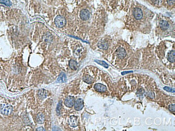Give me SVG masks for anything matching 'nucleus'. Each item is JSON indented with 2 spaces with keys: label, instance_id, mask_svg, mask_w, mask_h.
Returning <instances> with one entry per match:
<instances>
[{
  "label": "nucleus",
  "instance_id": "obj_1",
  "mask_svg": "<svg viewBox=\"0 0 175 131\" xmlns=\"http://www.w3.org/2000/svg\"><path fill=\"white\" fill-rule=\"evenodd\" d=\"M55 23L58 27L61 28L65 25L66 24V20L63 16L58 15L56 17L55 19Z\"/></svg>",
  "mask_w": 175,
  "mask_h": 131
},
{
  "label": "nucleus",
  "instance_id": "obj_2",
  "mask_svg": "<svg viewBox=\"0 0 175 131\" xmlns=\"http://www.w3.org/2000/svg\"><path fill=\"white\" fill-rule=\"evenodd\" d=\"M12 107L9 105L3 104L0 106V113L2 115L5 116L9 115L12 112Z\"/></svg>",
  "mask_w": 175,
  "mask_h": 131
},
{
  "label": "nucleus",
  "instance_id": "obj_3",
  "mask_svg": "<svg viewBox=\"0 0 175 131\" xmlns=\"http://www.w3.org/2000/svg\"><path fill=\"white\" fill-rule=\"evenodd\" d=\"M75 99L72 96H69L65 99L64 104L67 107H72L74 104Z\"/></svg>",
  "mask_w": 175,
  "mask_h": 131
},
{
  "label": "nucleus",
  "instance_id": "obj_4",
  "mask_svg": "<svg viewBox=\"0 0 175 131\" xmlns=\"http://www.w3.org/2000/svg\"><path fill=\"white\" fill-rule=\"evenodd\" d=\"M80 18L83 21H87L90 17V13L87 9H83L80 13Z\"/></svg>",
  "mask_w": 175,
  "mask_h": 131
},
{
  "label": "nucleus",
  "instance_id": "obj_5",
  "mask_svg": "<svg viewBox=\"0 0 175 131\" xmlns=\"http://www.w3.org/2000/svg\"><path fill=\"white\" fill-rule=\"evenodd\" d=\"M74 108L77 111H80L84 107L83 100L81 98H78L74 103Z\"/></svg>",
  "mask_w": 175,
  "mask_h": 131
},
{
  "label": "nucleus",
  "instance_id": "obj_6",
  "mask_svg": "<svg viewBox=\"0 0 175 131\" xmlns=\"http://www.w3.org/2000/svg\"><path fill=\"white\" fill-rule=\"evenodd\" d=\"M133 15L135 19H137V20H140L141 19H142L143 17L142 11L140 8H135L134 10Z\"/></svg>",
  "mask_w": 175,
  "mask_h": 131
},
{
  "label": "nucleus",
  "instance_id": "obj_7",
  "mask_svg": "<svg viewBox=\"0 0 175 131\" xmlns=\"http://www.w3.org/2000/svg\"><path fill=\"white\" fill-rule=\"evenodd\" d=\"M94 88L95 90L100 92V93H103V92H105L107 90V87L105 85H104L101 83H97L94 85Z\"/></svg>",
  "mask_w": 175,
  "mask_h": 131
},
{
  "label": "nucleus",
  "instance_id": "obj_8",
  "mask_svg": "<svg viewBox=\"0 0 175 131\" xmlns=\"http://www.w3.org/2000/svg\"><path fill=\"white\" fill-rule=\"evenodd\" d=\"M69 124L72 127H75L78 125V117L76 116H71L69 120Z\"/></svg>",
  "mask_w": 175,
  "mask_h": 131
},
{
  "label": "nucleus",
  "instance_id": "obj_9",
  "mask_svg": "<svg viewBox=\"0 0 175 131\" xmlns=\"http://www.w3.org/2000/svg\"><path fill=\"white\" fill-rule=\"evenodd\" d=\"M38 96L41 99L45 98L47 96V91L44 89H42L38 91Z\"/></svg>",
  "mask_w": 175,
  "mask_h": 131
},
{
  "label": "nucleus",
  "instance_id": "obj_10",
  "mask_svg": "<svg viewBox=\"0 0 175 131\" xmlns=\"http://www.w3.org/2000/svg\"><path fill=\"white\" fill-rule=\"evenodd\" d=\"M67 81V77L64 73H61L58 77L57 82L59 83H64Z\"/></svg>",
  "mask_w": 175,
  "mask_h": 131
},
{
  "label": "nucleus",
  "instance_id": "obj_11",
  "mask_svg": "<svg viewBox=\"0 0 175 131\" xmlns=\"http://www.w3.org/2000/svg\"><path fill=\"white\" fill-rule=\"evenodd\" d=\"M93 78L89 75H85L83 77V81L87 84H92L93 82Z\"/></svg>",
  "mask_w": 175,
  "mask_h": 131
},
{
  "label": "nucleus",
  "instance_id": "obj_12",
  "mask_svg": "<svg viewBox=\"0 0 175 131\" xmlns=\"http://www.w3.org/2000/svg\"><path fill=\"white\" fill-rule=\"evenodd\" d=\"M117 55L120 59H123L126 57V52L123 48H119L117 50Z\"/></svg>",
  "mask_w": 175,
  "mask_h": 131
},
{
  "label": "nucleus",
  "instance_id": "obj_13",
  "mask_svg": "<svg viewBox=\"0 0 175 131\" xmlns=\"http://www.w3.org/2000/svg\"><path fill=\"white\" fill-rule=\"evenodd\" d=\"M45 120V117L43 114L41 113H38L36 117V121L38 124H43Z\"/></svg>",
  "mask_w": 175,
  "mask_h": 131
},
{
  "label": "nucleus",
  "instance_id": "obj_14",
  "mask_svg": "<svg viewBox=\"0 0 175 131\" xmlns=\"http://www.w3.org/2000/svg\"><path fill=\"white\" fill-rule=\"evenodd\" d=\"M70 68L73 71H76L78 69V63L75 60H71L69 62Z\"/></svg>",
  "mask_w": 175,
  "mask_h": 131
},
{
  "label": "nucleus",
  "instance_id": "obj_15",
  "mask_svg": "<svg viewBox=\"0 0 175 131\" xmlns=\"http://www.w3.org/2000/svg\"><path fill=\"white\" fill-rule=\"evenodd\" d=\"M98 46L101 49L106 50L108 47V44L105 41H100L98 44Z\"/></svg>",
  "mask_w": 175,
  "mask_h": 131
},
{
  "label": "nucleus",
  "instance_id": "obj_16",
  "mask_svg": "<svg viewBox=\"0 0 175 131\" xmlns=\"http://www.w3.org/2000/svg\"><path fill=\"white\" fill-rule=\"evenodd\" d=\"M168 60L171 62H174L175 60V53L174 51H171L168 54Z\"/></svg>",
  "mask_w": 175,
  "mask_h": 131
},
{
  "label": "nucleus",
  "instance_id": "obj_17",
  "mask_svg": "<svg viewBox=\"0 0 175 131\" xmlns=\"http://www.w3.org/2000/svg\"><path fill=\"white\" fill-rule=\"evenodd\" d=\"M160 27L163 30H166L168 29L169 27V24L167 22L165 21H161L160 23Z\"/></svg>",
  "mask_w": 175,
  "mask_h": 131
},
{
  "label": "nucleus",
  "instance_id": "obj_18",
  "mask_svg": "<svg viewBox=\"0 0 175 131\" xmlns=\"http://www.w3.org/2000/svg\"><path fill=\"white\" fill-rule=\"evenodd\" d=\"M95 61L97 63H98V64H99V65H101V66H103L104 67H105L106 68H107L109 67L108 65L107 64L106 62H105V61H101V60H95Z\"/></svg>",
  "mask_w": 175,
  "mask_h": 131
},
{
  "label": "nucleus",
  "instance_id": "obj_19",
  "mask_svg": "<svg viewBox=\"0 0 175 131\" xmlns=\"http://www.w3.org/2000/svg\"><path fill=\"white\" fill-rule=\"evenodd\" d=\"M0 3L2 4H4L7 6L10 7L12 5V3L9 0H0Z\"/></svg>",
  "mask_w": 175,
  "mask_h": 131
},
{
  "label": "nucleus",
  "instance_id": "obj_20",
  "mask_svg": "<svg viewBox=\"0 0 175 131\" xmlns=\"http://www.w3.org/2000/svg\"><path fill=\"white\" fill-rule=\"evenodd\" d=\"M144 93H145V90H144L143 89H139V90H138L137 94V95L139 96V97L140 96H141V97H142L143 98V94Z\"/></svg>",
  "mask_w": 175,
  "mask_h": 131
},
{
  "label": "nucleus",
  "instance_id": "obj_21",
  "mask_svg": "<svg viewBox=\"0 0 175 131\" xmlns=\"http://www.w3.org/2000/svg\"><path fill=\"white\" fill-rule=\"evenodd\" d=\"M169 110H170L171 112H175V104H170L169 106Z\"/></svg>",
  "mask_w": 175,
  "mask_h": 131
},
{
  "label": "nucleus",
  "instance_id": "obj_22",
  "mask_svg": "<svg viewBox=\"0 0 175 131\" xmlns=\"http://www.w3.org/2000/svg\"><path fill=\"white\" fill-rule=\"evenodd\" d=\"M163 89H164L165 90L167 91L168 92H170V93H175V89H172V88H170L168 87H164Z\"/></svg>",
  "mask_w": 175,
  "mask_h": 131
},
{
  "label": "nucleus",
  "instance_id": "obj_23",
  "mask_svg": "<svg viewBox=\"0 0 175 131\" xmlns=\"http://www.w3.org/2000/svg\"><path fill=\"white\" fill-rule=\"evenodd\" d=\"M146 95H147L148 97H149L151 98L154 99L155 98L154 94L153 93H152V92H150V91L148 92V93H146Z\"/></svg>",
  "mask_w": 175,
  "mask_h": 131
},
{
  "label": "nucleus",
  "instance_id": "obj_24",
  "mask_svg": "<svg viewBox=\"0 0 175 131\" xmlns=\"http://www.w3.org/2000/svg\"><path fill=\"white\" fill-rule=\"evenodd\" d=\"M61 101H60V102L59 103V104L57 106V112L58 113V114H59L60 111V109H61Z\"/></svg>",
  "mask_w": 175,
  "mask_h": 131
},
{
  "label": "nucleus",
  "instance_id": "obj_25",
  "mask_svg": "<svg viewBox=\"0 0 175 131\" xmlns=\"http://www.w3.org/2000/svg\"><path fill=\"white\" fill-rule=\"evenodd\" d=\"M167 2H168V3L169 4V5H174L175 4V0H167Z\"/></svg>",
  "mask_w": 175,
  "mask_h": 131
},
{
  "label": "nucleus",
  "instance_id": "obj_26",
  "mask_svg": "<svg viewBox=\"0 0 175 131\" xmlns=\"http://www.w3.org/2000/svg\"><path fill=\"white\" fill-rule=\"evenodd\" d=\"M37 131H45V130H44L43 127H38V128H37Z\"/></svg>",
  "mask_w": 175,
  "mask_h": 131
},
{
  "label": "nucleus",
  "instance_id": "obj_27",
  "mask_svg": "<svg viewBox=\"0 0 175 131\" xmlns=\"http://www.w3.org/2000/svg\"><path fill=\"white\" fill-rule=\"evenodd\" d=\"M131 72H132V71H125V72H123V73H122V75H125V74H128V73H131Z\"/></svg>",
  "mask_w": 175,
  "mask_h": 131
}]
</instances>
